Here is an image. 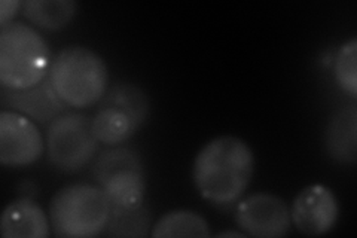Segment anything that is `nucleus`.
<instances>
[{
	"mask_svg": "<svg viewBox=\"0 0 357 238\" xmlns=\"http://www.w3.org/2000/svg\"><path fill=\"white\" fill-rule=\"evenodd\" d=\"M20 9H22L20 0H2L0 2V27L13 22Z\"/></svg>",
	"mask_w": 357,
	"mask_h": 238,
	"instance_id": "6ab92c4d",
	"label": "nucleus"
},
{
	"mask_svg": "<svg viewBox=\"0 0 357 238\" xmlns=\"http://www.w3.org/2000/svg\"><path fill=\"white\" fill-rule=\"evenodd\" d=\"M290 221L304 235H325L335 228L340 218V202L335 192L321 184L305 186L294 198Z\"/></svg>",
	"mask_w": 357,
	"mask_h": 238,
	"instance_id": "1a4fd4ad",
	"label": "nucleus"
},
{
	"mask_svg": "<svg viewBox=\"0 0 357 238\" xmlns=\"http://www.w3.org/2000/svg\"><path fill=\"white\" fill-rule=\"evenodd\" d=\"M211 235L208 222L192 210H172L152 225L151 237L155 238H208Z\"/></svg>",
	"mask_w": 357,
	"mask_h": 238,
	"instance_id": "2eb2a0df",
	"label": "nucleus"
},
{
	"mask_svg": "<svg viewBox=\"0 0 357 238\" xmlns=\"http://www.w3.org/2000/svg\"><path fill=\"white\" fill-rule=\"evenodd\" d=\"M51 51L40 33L21 21L0 27V84L27 89L40 84L51 67Z\"/></svg>",
	"mask_w": 357,
	"mask_h": 238,
	"instance_id": "7ed1b4c3",
	"label": "nucleus"
},
{
	"mask_svg": "<svg viewBox=\"0 0 357 238\" xmlns=\"http://www.w3.org/2000/svg\"><path fill=\"white\" fill-rule=\"evenodd\" d=\"M51 223L39 204L29 198L9 202L0 219L3 238H45L50 235Z\"/></svg>",
	"mask_w": 357,
	"mask_h": 238,
	"instance_id": "f8f14e48",
	"label": "nucleus"
},
{
	"mask_svg": "<svg viewBox=\"0 0 357 238\" xmlns=\"http://www.w3.org/2000/svg\"><path fill=\"white\" fill-rule=\"evenodd\" d=\"M234 219L238 228L249 237H284L292 221L286 201L271 192H256L238 201Z\"/></svg>",
	"mask_w": 357,
	"mask_h": 238,
	"instance_id": "0eeeda50",
	"label": "nucleus"
},
{
	"mask_svg": "<svg viewBox=\"0 0 357 238\" xmlns=\"http://www.w3.org/2000/svg\"><path fill=\"white\" fill-rule=\"evenodd\" d=\"M48 81L69 107H89L98 103L107 91V66L96 51L72 45L55 55Z\"/></svg>",
	"mask_w": 357,
	"mask_h": 238,
	"instance_id": "f03ea898",
	"label": "nucleus"
},
{
	"mask_svg": "<svg viewBox=\"0 0 357 238\" xmlns=\"http://www.w3.org/2000/svg\"><path fill=\"white\" fill-rule=\"evenodd\" d=\"M255 172L252 147L237 135H219L195 156L192 180L198 194L216 206L236 202L248 189Z\"/></svg>",
	"mask_w": 357,
	"mask_h": 238,
	"instance_id": "f257e3e1",
	"label": "nucleus"
},
{
	"mask_svg": "<svg viewBox=\"0 0 357 238\" xmlns=\"http://www.w3.org/2000/svg\"><path fill=\"white\" fill-rule=\"evenodd\" d=\"M45 142L36 122L18 112H0V163L5 167H27L40 160Z\"/></svg>",
	"mask_w": 357,
	"mask_h": 238,
	"instance_id": "6e6552de",
	"label": "nucleus"
},
{
	"mask_svg": "<svg viewBox=\"0 0 357 238\" xmlns=\"http://www.w3.org/2000/svg\"><path fill=\"white\" fill-rule=\"evenodd\" d=\"M216 237H236V238H244L248 237L243 231H222L219 234H216Z\"/></svg>",
	"mask_w": 357,
	"mask_h": 238,
	"instance_id": "aec40b11",
	"label": "nucleus"
},
{
	"mask_svg": "<svg viewBox=\"0 0 357 238\" xmlns=\"http://www.w3.org/2000/svg\"><path fill=\"white\" fill-rule=\"evenodd\" d=\"M93 174L114 207L136 209L144 204L146 173L134 149L114 147L103 152L96 160Z\"/></svg>",
	"mask_w": 357,
	"mask_h": 238,
	"instance_id": "39448f33",
	"label": "nucleus"
},
{
	"mask_svg": "<svg viewBox=\"0 0 357 238\" xmlns=\"http://www.w3.org/2000/svg\"><path fill=\"white\" fill-rule=\"evenodd\" d=\"M152 231V216L146 204L136 209L112 206L105 232L109 237H148Z\"/></svg>",
	"mask_w": 357,
	"mask_h": 238,
	"instance_id": "dca6fc26",
	"label": "nucleus"
},
{
	"mask_svg": "<svg viewBox=\"0 0 357 238\" xmlns=\"http://www.w3.org/2000/svg\"><path fill=\"white\" fill-rule=\"evenodd\" d=\"M0 103L3 109L18 112L39 124L54 121L69 107L54 91L50 81H42L35 87L20 91L2 88Z\"/></svg>",
	"mask_w": 357,
	"mask_h": 238,
	"instance_id": "9d476101",
	"label": "nucleus"
},
{
	"mask_svg": "<svg viewBox=\"0 0 357 238\" xmlns=\"http://www.w3.org/2000/svg\"><path fill=\"white\" fill-rule=\"evenodd\" d=\"M139 128V124L127 112L110 105L100 103L93 118V131L97 140L107 146H116L127 142Z\"/></svg>",
	"mask_w": 357,
	"mask_h": 238,
	"instance_id": "ddd939ff",
	"label": "nucleus"
},
{
	"mask_svg": "<svg viewBox=\"0 0 357 238\" xmlns=\"http://www.w3.org/2000/svg\"><path fill=\"white\" fill-rule=\"evenodd\" d=\"M333 73L338 87L353 100L357 97V39L344 42L333 60Z\"/></svg>",
	"mask_w": 357,
	"mask_h": 238,
	"instance_id": "a211bd4d",
	"label": "nucleus"
},
{
	"mask_svg": "<svg viewBox=\"0 0 357 238\" xmlns=\"http://www.w3.org/2000/svg\"><path fill=\"white\" fill-rule=\"evenodd\" d=\"M100 103L115 106L127 112L139 126H143L149 117L148 94L143 91V88L131 82H118L109 88L105 97L100 100Z\"/></svg>",
	"mask_w": 357,
	"mask_h": 238,
	"instance_id": "f3484780",
	"label": "nucleus"
},
{
	"mask_svg": "<svg viewBox=\"0 0 357 238\" xmlns=\"http://www.w3.org/2000/svg\"><path fill=\"white\" fill-rule=\"evenodd\" d=\"M93 118L64 112L50 122L47 152L50 163L63 173H77L91 163L98 149Z\"/></svg>",
	"mask_w": 357,
	"mask_h": 238,
	"instance_id": "423d86ee",
	"label": "nucleus"
},
{
	"mask_svg": "<svg viewBox=\"0 0 357 238\" xmlns=\"http://www.w3.org/2000/svg\"><path fill=\"white\" fill-rule=\"evenodd\" d=\"M328 155L340 164L357 160V107L356 103L341 106L329 117L325 127Z\"/></svg>",
	"mask_w": 357,
	"mask_h": 238,
	"instance_id": "9b49d317",
	"label": "nucleus"
},
{
	"mask_svg": "<svg viewBox=\"0 0 357 238\" xmlns=\"http://www.w3.org/2000/svg\"><path fill=\"white\" fill-rule=\"evenodd\" d=\"M112 204L105 191L91 184H72L55 192L48 218L54 235L91 238L105 232Z\"/></svg>",
	"mask_w": 357,
	"mask_h": 238,
	"instance_id": "20e7f679",
	"label": "nucleus"
},
{
	"mask_svg": "<svg viewBox=\"0 0 357 238\" xmlns=\"http://www.w3.org/2000/svg\"><path fill=\"white\" fill-rule=\"evenodd\" d=\"M77 13L75 0H26L22 14L39 29L59 31L70 24Z\"/></svg>",
	"mask_w": 357,
	"mask_h": 238,
	"instance_id": "4468645a",
	"label": "nucleus"
}]
</instances>
